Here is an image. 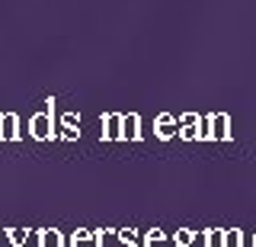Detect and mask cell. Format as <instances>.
I'll list each match as a JSON object with an SVG mask.
<instances>
[{"label":"cell","instance_id":"5b68a950","mask_svg":"<svg viewBox=\"0 0 256 247\" xmlns=\"http://www.w3.org/2000/svg\"><path fill=\"white\" fill-rule=\"evenodd\" d=\"M144 247H166V237L160 234V231H150V234L144 237Z\"/></svg>","mask_w":256,"mask_h":247},{"label":"cell","instance_id":"7a4b0ae2","mask_svg":"<svg viewBox=\"0 0 256 247\" xmlns=\"http://www.w3.org/2000/svg\"><path fill=\"white\" fill-rule=\"evenodd\" d=\"M70 247H93V237H90V231H77V234L70 237Z\"/></svg>","mask_w":256,"mask_h":247},{"label":"cell","instance_id":"8992f818","mask_svg":"<svg viewBox=\"0 0 256 247\" xmlns=\"http://www.w3.org/2000/svg\"><path fill=\"white\" fill-rule=\"evenodd\" d=\"M6 234L10 237L0 234V247H20V234H16V231H6Z\"/></svg>","mask_w":256,"mask_h":247},{"label":"cell","instance_id":"52a82bcc","mask_svg":"<svg viewBox=\"0 0 256 247\" xmlns=\"http://www.w3.org/2000/svg\"><path fill=\"white\" fill-rule=\"evenodd\" d=\"M208 247H224V231H208Z\"/></svg>","mask_w":256,"mask_h":247},{"label":"cell","instance_id":"ba28073f","mask_svg":"<svg viewBox=\"0 0 256 247\" xmlns=\"http://www.w3.org/2000/svg\"><path fill=\"white\" fill-rule=\"evenodd\" d=\"M118 247H138V244H134V234H132V231H122V234H118Z\"/></svg>","mask_w":256,"mask_h":247},{"label":"cell","instance_id":"30bf717a","mask_svg":"<svg viewBox=\"0 0 256 247\" xmlns=\"http://www.w3.org/2000/svg\"><path fill=\"white\" fill-rule=\"evenodd\" d=\"M36 135H48V122H45V119H36Z\"/></svg>","mask_w":256,"mask_h":247},{"label":"cell","instance_id":"3957f363","mask_svg":"<svg viewBox=\"0 0 256 247\" xmlns=\"http://www.w3.org/2000/svg\"><path fill=\"white\" fill-rule=\"evenodd\" d=\"M96 247H118V234H116V231H102L100 241H96Z\"/></svg>","mask_w":256,"mask_h":247},{"label":"cell","instance_id":"6da1fadb","mask_svg":"<svg viewBox=\"0 0 256 247\" xmlns=\"http://www.w3.org/2000/svg\"><path fill=\"white\" fill-rule=\"evenodd\" d=\"M38 241H42V247H64L58 231H42V237H38Z\"/></svg>","mask_w":256,"mask_h":247},{"label":"cell","instance_id":"277c9868","mask_svg":"<svg viewBox=\"0 0 256 247\" xmlns=\"http://www.w3.org/2000/svg\"><path fill=\"white\" fill-rule=\"evenodd\" d=\"M224 247H244V234L240 231H224Z\"/></svg>","mask_w":256,"mask_h":247},{"label":"cell","instance_id":"8fae6325","mask_svg":"<svg viewBox=\"0 0 256 247\" xmlns=\"http://www.w3.org/2000/svg\"><path fill=\"white\" fill-rule=\"evenodd\" d=\"M253 247H256V241H253Z\"/></svg>","mask_w":256,"mask_h":247},{"label":"cell","instance_id":"9c48e42d","mask_svg":"<svg viewBox=\"0 0 256 247\" xmlns=\"http://www.w3.org/2000/svg\"><path fill=\"white\" fill-rule=\"evenodd\" d=\"M192 244V231H180L176 234V247H189Z\"/></svg>","mask_w":256,"mask_h":247}]
</instances>
